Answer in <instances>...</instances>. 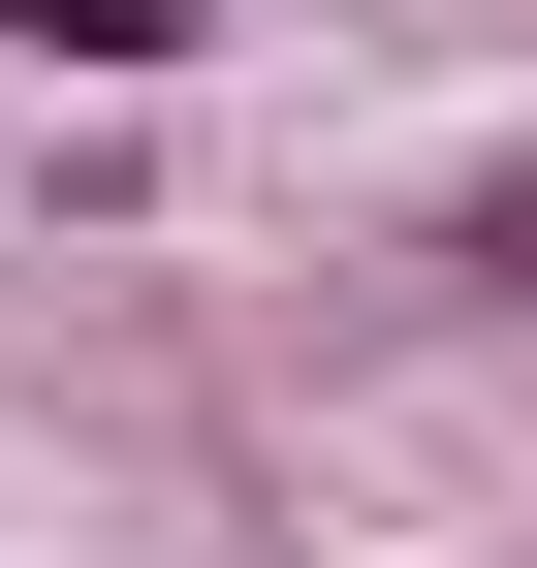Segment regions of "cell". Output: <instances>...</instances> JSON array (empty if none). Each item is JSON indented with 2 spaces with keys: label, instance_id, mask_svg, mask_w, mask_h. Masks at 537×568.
Masks as SVG:
<instances>
[{
  "label": "cell",
  "instance_id": "6da1fadb",
  "mask_svg": "<svg viewBox=\"0 0 537 568\" xmlns=\"http://www.w3.org/2000/svg\"><path fill=\"white\" fill-rule=\"evenodd\" d=\"M0 63L32 95H159V63H222V0H0Z\"/></svg>",
  "mask_w": 537,
  "mask_h": 568
}]
</instances>
